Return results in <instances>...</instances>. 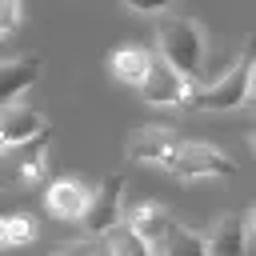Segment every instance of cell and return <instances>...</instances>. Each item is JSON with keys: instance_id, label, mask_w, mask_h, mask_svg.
<instances>
[{"instance_id": "obj_10", "label": "cell", "mask_w": 256, "mask_h": 256, "mask_svg": "<svg viewBox=\"0 0 256 256\" xmlns=\"http://www.w3.org/2000/svg\"><path fill=\"white\" fill-rule=\"evenodd\" d=\"M44 128H48L44 112H36V108H28L20 100L0 108V148H12V144H20V140H28V136H36Z\"/></svg>"}, {"instance_id": "obj_7", "label": "cell", "mask_w": 256, "mask_h": 256, "mask_svg": "<svg viewBox=\"0 0 256 256\" xmlns=\"http://www.w3.org/2000/svg\"><path fill=\"white\" fill-rule=\"evenodd\" d=\"M248 236H252V208L224 212V216H216L208 224V232H200L204 256H244L248 252Z\"/></svg>"}, {"instance_id": "obj_12", "label": "cell", "mask_w": 256, "mask_h": 256, "mask_svg": "<svg viewBox=\"0 0 256 256\" xmlns=\"http://www.w3.org/2000/svg\"><path fill=\"white\" fill-rule=\"evenodd\" d=\"M124 224H128V228H132L148 248H156V244H160V236L168 232L172 216H168L156 200H140V204H132V208H128V220H124Z\"/></svg>"}, {"instance_id": "obj_14", "label": "cell", "mask_w": 256, "mask_h": 256, "mask_svg": "<svg viewBox=\"0 0 256 256\" xmlns=\"http://www.w3.org/2000/svg\"><path fill=\"white\" fill-rule=\"evenodd\" d=\"M152 256H204V240H200V232L172 220L168 232L160 236V244L152 248Z\"/></svg>"}, {"instance_id": "obj_13", "label": "cell", "mask_w": 256, "mask_h": 256, "mask_svg": "<svg viewBox=\"0 0 256 256\" xmlns=\"http://www.w3.org/2000/svg\"><path fill=\"white\" fill-rule=\"evenodd\" d=\"M148 60H152L148 48H140V44H120V48L108 52V72H112V80L136 88L140 76H144V68H148Z\"/></svg>"}, {"instance_id": "obj_19", "label": "cell", "mask_w": 256, "mask_h": 256, "mask_svg": "<svg viewBox=\"0 0 256 256\" xmlns=\"http://www.w3.org/2000/svg\"><path fill=\"white\" fill-rule=\"evenodd\" d=\"M52 256H100V248L92 240H72V244H60Z\"/></svg>"}, {"instance_id": "obj_15", "label": "cell", "mask_w": 256, "mask_h": 256, "mask_svg": "<svg viewBox=\"0 0 256 256\" xmlns=\"http://www.w3.org/2000/svg\"><path fill=\"white\" fill-rule=\"evenodd\" d=\"M36 216H28V212H8V216H0V252L4 248H24V244H32L36 240Z\"/></svg>"}, {"instance_id": "obj_3", "label": "cell", "mask_w": 256, "mask_h": 256, "mask_svg": "<svg viewBox=\"0 0 256 256\" xmlns=\"http://www.w3.org/2000/svg\"><path fill=\"white\" fill-rule=\"evenodd\" d=\"M48 144L52 132H36L12 148H0V188H28L36 180H44L48 172Z\"/></svg>"}, {"instance_id": "obj_18", "label": "cell", "mask_w": 256, "mask_h": 256, "mask_svg": "<svg viewBox=\"0 0 256 256\" xmlns=\"http://www.w3.org/2000/svg\"><path fill=\"white\" fill-rule=\"evenodd\" d=\"M120 4L132 8V12H140V16H160V12L172 8V0H120Z\"/></svg>"}, {"instance_id": "obj_17", "label": "cell", "mask_w": 256, "mask_h": 256, "mask_svg": "<svg viewBox=\"0 0 256 256\" xmlns=\"http://www.w3.org/2000/svg\"><path fill=\"white\" fill-rule=\"evenodd\" d=\"M20 28V0H0V44Z\"/></svg>"}, {"instance_id": "obj_16", "label": "cell", "mask_w": 256, "mask_h": 256, "mask_svg": "<svg viewBox=\"0 0 256 256\" xmlns=\"http://www.w3.org/2000/svg\"><path fill=\"white\" fill-rule=\"evenodd\" d=\"M104 248H108V256H152V248H148L124 220L104 232Z\"/></svg>"}, {"instance_id": "obj_5", "label": "cell", "mask_w": 256, "mask_h": 256, "mask_svg": "<svg viewBox=\"0 0 256 256\" xmlns=\"http://www.w3.org/2000/svg\"><path fill=\"white\" fill-rule=\"evenodd\" d=\"M136 92H140V100H148V104L180 108V104L188 100V92H192V80H188V76H180L172 64H164V60L152 52V60H148V68H144V76H140Z\"/></svg>"}, {"instance_id": "obj_1", "label": "cell", "mask_w": 256, "mask_h": 256, "mask_svg": "<svg viewBox=\"0 0 256 256\" xmlns=\"http://www.w3.org/2000/svg\"><path fill=\"white\" fill-rule=\"evenodd\" d=\"M156 56L164 64H172L180 76L196 80L200 68H204V56H208V40H204V24L192 20V16H172V20H160L156 28Z\"/></svg>"}, {"instance_id": "obj_4", "label": "cell", "mask_w": 256, "mask_h": 256, "mask_svg": "<svg viewBox=\"0 0 256 256\" xmlns=\"http://www.w3.org/2000/svg\"><path fill=\"white\" fill-rule=\"evenodd\" d=\"M176 180H216V176H236V160L220 152L216 144L204 140H180L172 160L164 164Z\"/></svg>"}, {"instance_id": "obj_11", "label": "cell", "mask_w": 256, "mask_h": 256, "mask_svg": "<svg viewBox=\"0 0 256 256\" xmlns=\"http://www.w3.org/2000/svg\"><path fill=\"white\" fill-rule=\"evenodd\" d=\"M44 72L40 56H16V60H0V108L20 100Z\"/></svg>"}, {"instance_id": "obj_6", "label": "cell", "mask_w": 256, "mask_h": 256, "mask_svg": "<svg viewBox=\"0 0 256 256\" xmlns=\"http://www.w3.org/2000/svg\"><path fill=\"white\" fill-rule=\"evenodd\" d=\"M120 212H124V176L120 172H108L92 192H88V204H84V216L80 224L96 236H104L112 224H120Z\"/></svg>"}, {"instance_id": "obj_2", "label": "cell", "mask_w": 256, "mask_h": 256, "mask_svg": "<svg viewBox=\"0 0 256 256\" xmlns=\"http://www.w3.org/2000/svg\"><path fill=\"white\" fill-rule=\"evenodd\" d=\"M248 100H252V48H244L224 76H216L204 88H192L184 104L200 108V112H236Z\"/></svg>"}, {"instance_id": "obj_8", "label": "cell", "mask_w": 256, "mask_h": 256, "mask_svg": "<svg viewBox=\"0 0 256 256\" xmlns=\"http://www.w3.org/2000/svg\"><path fill=\"white\" fill-rule=\"evenodd\" d=\"M88 184L84 180H76V176H60V180H52L48 184V192H44V208L56 216V220H64V224H80V216H84V204H88Z\"/></svg>"}, {"instance_id": "obj_9", "label": "cell", "mask_w": 256, "mask_h": 256, "mask_svg": "<svg viewBox=\"0 0 256 256\" xmlns=\"http://www.w3.org/2000/svg\"><path fill=\"white\" fill-rule=\"evenodd\" d=\"M176 132L172 128H164V124H144L132 140H128V160H136V164H168L172 160V152H176Z\"/></svg>"}]
</instances>
